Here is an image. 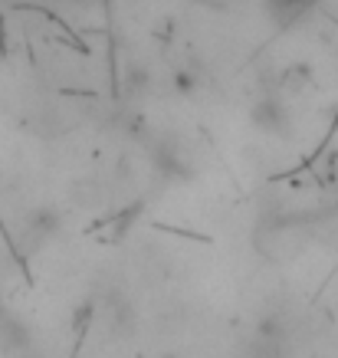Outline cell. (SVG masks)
<instances>
[{"label": "cell", "instance_id": "7a4b0ae2", "mask_svg": "<svg viewBox=\"0 0 338 358\" xmlns=\"http://www.w3.org/2000/svg\"><path fill=\"white\" fill-rule=\"evenodd\" d=\"M316 3L318 0H266V10H270V17H273L279 27H289V23L302 20Z\"/></svg>", "mask_w": 338, "mask_h": 358}, {"label": "cell", "instance_id": "3957f363", "mask_svg": "<svg viewBox=\"0 0 338 358\" xmlns=\"http://www.w3.org/2000/svg\"><path fill=\"white\" fill-rule=\"evenodd\" d=\"M309 79H312V73H309V66L306 63H293V66H286L283 73H279V92L276 96H295V92H302V89L309 86Z\"/></svg>", "mask_w": 338, "mask_h": 358}, {"label": "cell", "instance_id": "6da1fadb", "mask_svg": "<svg viewBox=\"0 0 338 358\" xmlns=\"http://www.w3.org/2000/svg\"><path fill=\"white\" fill-rule=\"evenodd\" d=\"M250 122L263 135H273V138H286L289 129H293V119H289V109H286V102L276 92L270 96H263L256 106L250 109Z\"/></svg>", "mask_w": 338, "mask_h": 358}]
</instances>
